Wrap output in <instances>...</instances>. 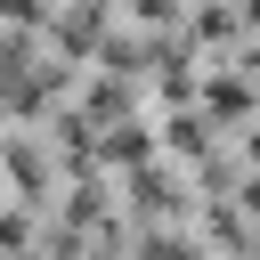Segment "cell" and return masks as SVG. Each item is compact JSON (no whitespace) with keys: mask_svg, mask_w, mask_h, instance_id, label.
Segmentation results:
<instances>
[{"mask_svg":"<svg viewBox=\"0 0 260 260\" xmlns=\"http://www.w3.org/2000/svg\"><path fill=\"white\" fill-rule=\"evenodd\" d=\"M211 106L219 114H244V81H211Z\"/></svg>","mask_w":260,"mask_h":260,"instance_id":"6da1fadb","label":"cell"},{"mask_svg":"<svg viewBox=\"0 0 260 260\" xmlns=\"http://www.w3.org/2000/svg\"><path fill=\"white\" fill-rule=\"evenodd\" d=\"M244 203H252V211H260V179H252V187H244Z\"/></svg>","mask_w":260,"mask_h":260,"instance_id":"3957f363","label":"cell"},{"mask_svg":"<svg viewBox=\"0 0 260 260\" xmlns=\"http://www.w3.org/2000/svg\"><path fill=\"white\" fill-rule=\"evenodd\" d=\"M244 73H252V81H260V49H252V65H244Z\"/></svg>","mask_w":260,"mask_h":260,"instance_id":"277c9868","label":"cell"},{"mask_svg":"<svg viewBox=\"0 0 260 260\" xmlns=\"http://www.w3.org/2000/svg\"><path fill=\"white\" fill-rule=\"evenodd\" d=\"M138 16H171V0H138Z\"/></svg>","mask_w":260,"mask_h":260,"instance_id":"7a4b0ae2","label":"cell"}]
</instances>
